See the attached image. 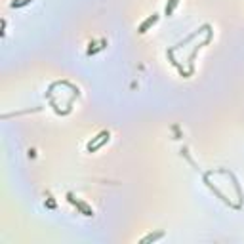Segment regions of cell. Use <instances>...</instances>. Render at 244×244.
I'll return each mask as SVG.
<instances>
[{"mask_svg": "<svg viewBox=\"0 0 244 244\" xmlns=\"http://www.w3.org/2000/svg\"><path fill=\"white\" fill-rule=\"evenodd\" d=\"M154 21H157V15H153V17H149L147 21H145V23L141 25V27H139V31H141V33H145V31H147V27H149V25H151V23H154Z\"/></svg>", "mask_w": 244, "mask_h": 244, "instance_id": "cell-1", "label": "cell"}, {"mask_svg": "<svg viewBox=\"0 0 244 244\" xmlns=\"http://www.w3.org/2000/svg\"><path fill=\"white\" fill-rule=\"evenodd\" d=\"M175 4H178V0H172V2H170V8H166V13H170V12H172Z\"/></svg>", "mask_w": 244, "mask_h": 244, "instance_id": "cell-2", "label": "cell"}]
</instances>
